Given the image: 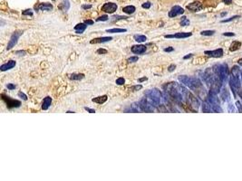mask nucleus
Returning <instances> with one entry per match:
<instances>
[{
  "mask_svg": "<svg viewBox=\"0 0 242 181\" xmlns=\"http://www.w3.org/2000/svg\"><path fill=\"white\" fill-rule=\"evenodd\" d=\"M166 92L169 94L174 98L178 102H185L187 101V96L189 92L187 89L181 84H179L177 83H170L164 86Z\"/></svg>",
  "mask_w": 242,
  "mask_h": 181,
  "instance_id": "f257e3e1",
  "label": "nucleus"
},
{
  "mask_svg": "<svg viewBox=\"0 0 242 181\" xmlns=\"http://www.w3.org/2000/svg\"><path fill=\"white\" fill-rule=\"evenodd\" d=\"M179 81L181 82L183 85H186L187 87L192 91H195L198 92V94H201V92H204V88L202 86V83L200 80L195 77H189L186 75H181L179 76Z\"/></svg>",
  "mask_w": 242,
  "mask_h": 181,
  "instance_id": "f03ea898",
  "label": "nucleus"
},
{
  "mask_svg": "<svg viewBox=\"0 0 242 181\" xmlns=\"http://www.w3.org/2000/svg\"><path fill=\"white\" fill-rule=\"evenodd\" d=\"M239 74H240V70L239 66L234 65L231 69L230 76H229V85H230V88L234 94V98L237 97V93L241 89Z\"/></svg>",
  "mask_w": 242,
  "mask_h": 181,
  "instance_id": "7ed1b4c3",
  "label": "nucleus"
},
{
  "mask_svg": "<svg viewBox=\"0 0 242 181\" xmlns=\"http://www.w3.org/2000/svg\"><path fill=\"white\" fill-rule=\"evenodd\" d=\"M145 96H147L149 99H151L157 106H159L160 103H162V102H163L162 94H161V92L156 88L147 90L145 92Z\"/></svg>",
  "mask_w": 242,
  "mask_h": 181,
  "instance_id": "20e7f679",
  "label": "nucleus"
},
{
  "mask_svg": "<svg viewBox=\"0 0 242 181\" xmlns=\"http://www.w3.org/2000/svg\"><path fill=\"white\" fill-rule=\"evenodd\" d=\"M140 107L141 111H145V112H153L155 110H156L157 105L155 104L151 99H149L147 96L143 97L141 101H140Z\"/></svg>",
  "mask_w": 242,
  "mask_h": 181,
  "instance_id": "39448f33",
  "label": "nucleus"
},
{
  "mask_svg": "<svg viewBox=\"0 0 242 181\" xmlns=\"http://www.w3.org/2000/svg\"><path fill=\"white\" fill-rule=\"evenodd\" d=\"M213 70L220 77L222 82L225 83L227 81V79H228V65L226 64H216L215 66H213Z\"/></svg>",
  "mask_w": 242,
  "mask_h": 181,
  "instance_id": "423d86ee",
  "label": "nucleus"
},
{
  "mask_svg": "<svg viewBox=\"0 0 242 181\" xmlns=\"http://www.w3.org/2000/svg\"><path fill=\"white\" fill-rule=\"evenodd\" d=\"M23 34V31H16L13 34H12L11 37H10V40L7 43V50H10L13 47H15V45L17 43V41L19 39V37L22 35Z\"/></svg>",
  "mask_w": 242,
  "mask_h": 181,
  "instance_id": "0eeeda50",
  "label": "nucleus"
},
{
  "mask_svg": "<svg viewBox=\"0 0 242 181\" xmlns=\"http://www.w3.org/2000/svg\"><path fill=\"white\" fill-rule=\"evenodd\" d=\"M1 97L3 99V101L5 102V103H7V107L9 109L20 107V105H21V102L20 101H17V100H13V99H11L10 97L5 95V94H1Z\"/></svg>",
  "mask_w": 242,
  "mask_h": 181,
  "instance_id": "6e6552de",
  "label": "nucleus"
},
{
  "mask_svg": "<svg viewBox=\"0 0 242 181\" xmlns=\"http://www.w3.org/2000/svg\"><path fill=\"white\" fill-rule=\"evenodd\" d=\"M117 8H118V7H117L116 4L109 2V3H105L103 5L102 11L105 12V13H108V14H114V12L117 10Z\"/></svg>",
  "mask_w": 242,
  "mask_h": 181,
  "instance_id": "1a4fd4ad",
  "label": "nucleus"
},
{
  "mask_svg": "<svg viewBox=\"0 0 242 181\" xmlns=\"http://www.w3.org/2000/svg\"><path fill=\"white\" fill-rule=\"evenodd\" d=\"M187 102L190 103V105L191 106L192 108H194L196 110L198 109V107H200V102H198V99L192 94V93L189 92L188 93V96H187Z\"/></svg>",
  "mask_w": 242,
  "mask_h": 181,
  "instance_id": "9d476101",
  "label": "nucleus"
},
{
  "mask_svg": "<svg viewBox=\"0 0 242 181\" xmlns=\"http://www.w3.org/2000/svg\"><path fill=\"white\" fill-rule=\"evenodd\" d=\"M183 13H184V9L181 7H179V5H174L169 12V16L175 17L179 15H182Z\"/></svg>",
  "mask_w": 242,
  "mask_h": 181,
  "instance_id": "9b49d317",
  "label": "nucleus"
},
{
  "mask_svg": "<svg viewBox=\"0 0 242 181\" xmlns=\"http://www.w3.org/2000/svg\"><path fill=\"white\" fill-rule=\"evenodd\" d=\"M192 35V33H176L174 35H164L165 38H178V39H181V38H187V37H190Z\"/></svg>",
  "mask_w": 242,
  "mask_h": 181,
  "instance_id": "f8f14e48",
  "label": "nucleus"
},
{
  "mask_svg": "<svg viewBox=\"0 0 242 181\" xmlns=\"http://www.w3.org/2000/svg\"><path fill=\"white\" fill-rule=\"evenodd\" d=\"M187 8L191 12H198L202 9V4L198 1H195L193 3H190L187 5Z\"/></svg>",
  "mask_w": 242,
  "mask_h": 181,
  "instance_id": "ddd939ff",
  "label": "nucleus"
},
{
  "mask_svg": "<svg viewBox=\"0 0 242 181\" xmlns=\"http://www.w3.org/2000/svg\"><path fill=\"white\" fill-rule=\"evenodd\" d=\"M204 54H205L206 55H208V56H209V57L219 58V57H221V56L223 55V50L221 48H220V49L214 50V51H205Z\"/></svg>",
  "mask_w": 242,
  "mask_h": 181,
  "instance_id": "4468645a",
  "label": "nucleus"
},
{
  "mask_svg": "<svg viewBox=\"0 0 242 181\" xmlns=\"http://www.w3.org/2000/svg\"><path fill=\"white\" fill-rule=\"evenodd\" d=\"M35 10H42V11H49L53 9V5L49 3H39L35 5Z\"/></svg>",
  "mask_w": 242,
  "mask_h": 181,
  "instance_id": "2eb2a0df",
  "label": "nucleus"
},
{
  "mask_svg": "<svg viewBox=\"0 0 242 181\" xmlns=\"http://www.w3.org/2000/svg\"><path fill=\"white\" fill-rule=\"evenodd\" d=\"M146 50H147V47L142 45H133V47H132V52L136 54H143L146 52Z\"/></svg>",
  "mask_w": 242,
  "mask_h": 181,
  "instance_id": "dca6fc26",
  "label": "nucleus"
},
{
  "mask_svg": "<svg viewBox=\"0 0 242 181\" xmlns=\"http://www.w3.org/2000/svg\"><path fill=\"white\" fill-rule=\"evenodd\" d=\"M16 61L10 60V61L7 62V63H5V64H2L1 66H0V70H1L2 72H5L7 70L12 69V68H14L16 66Z\"/></svg>",
  "mask_w": 242,
  "mask_h": 181,
  "instance_id": "f3484780",
  "label": "nucleus"
},
{
  "mask_svg": "<svg viewBox=\"0 0 242 181\" xmlns=\"http://www.w3.org/2000/svg\"><path fill=\"white\" fill-rule=\"evenodd\" d=\"M111 40H113V37L111 36H107V37H98V38H94L90 41V43L94 45V43H106L109 42Z\"/></svg>",
  "mask_w": 242,
  "mask_h": 181,
  "instance_id": "a211bd4d",
  "label": "nucleus"
},
{
  "mask_svg": "<svg viewBox=\"0 0 242 181\" xmlns=\"http://www.w3.org/2000/svg\"><path fill=\"white\" fill-rule=\"evenodd\" d=\"M86 27H87V24H85L84 23H80L74 26V31H75L76 34H83L85 31Z\"/></svg>",
  "mask_w": 242,
  "mask_h": 181,
  "instance_id": "6ab92c4d",
  "label": "nucleus"
},
{
  "mask_svg": "<svg viewBox=\"0 0 242 181\" xmlns=\"http://www.w3.org/2000/svg\"><path fill=\"white\" fill-rule=\"evenodd\" d=\"M51 103H52V98H51L50 96H46V97L44 99V101H43L42 109L44 110H48V108L51 106Z\"/></svg>",
  "mask_w": 242,
  "mask_h": 181,
  "instance_id": "aec40b11",
  "label": "nucleus"
},
{
  "mask_svg": "<svg viewBox=\"0 0 242 181\" xmlns=\"http://www.w3.org/2000/svg\"><path fill=\"white\" fill-rule=\"evenodd\" d=\"M220 97L223 100V102H228L229 101V98H230V96H229V92H228V91L226 88H223L220 91Z\"/></svg>",
  "mask_w": 242,
  "mask_h": 181,
  "instance_id": "412c9836",
  "label": "nucleus"
},
{
  "mask_svg": "<svg viewBox=\"0 0 242 181\" xmlns=\"http://www.w3.org/2000/svg\"><path fill=\"white\" fill-rule=\"evenodd\" d=\"M107 99H108L107 95H103V96H99V97H96V98H92V102H96L98 104H103L107 101Z\"/></svg>",
  "mask_w": 242,
  "mask_h": 181,
  "instance_id": "4be33fe9",
  "label": "nucleus"
},
{
  "mask_svg": "<svg viewBox=\"0 0 242 181\" xmlns=\"http://www.w3.org/2000/svg\"><path fill=\"white\" fill-rule=\"evenodd\" d=\"M126 111H132V112H139V111H141V107H140V103H139V102H135V103L132 104L131 107H130L128 110H126Z\"/></svg>",
  "mask_w": 242,
  "mask_h": 181,
  "instance_id": "5701e85b",
  "label": "nucleus"
},
{
  "mask_svg": "<svg viewBox=\"0 0 242 181\" xmlns=\"http://www.w3.org/2000/svg\"><path fill=\"white\" fill-rule=\"evenodd\" d=\"M202 111L203 112H212V108H211V105L208 101H205L202 103Z\"/></svg>",
  "mask_w": 242,
  "mask_h": 181,
  "instance_id": "b1692460",
  "label": "nucleus"
},
{
  "mask_svg": "<svg viewBox=\"0 0 242 181\" xmlns=\"http://www.w3.org/2000/svg\"><path fill=\"white\" fill-rule=\"evenodd\" d=\"M84 78V74L83 73H72L69 74V79L73 81H80Z\"/></svg>",
  "mask_w": 242,
  "mask_h": 181,
  "instance_id": "393cba45",
  "label": "nucleus"
},
{
  "mask_svg": "<svg viewBox=\"0 0 242 181\" xmlns=\"http://www.w3.org/2000/svg\"><path fill=\"white\" fill-rule=\"evenodd\" d=\"M135 10H136V8H135V7H133V5H127V7H122V11L124 12L125 14H128V15L133 14L135 12Z\"/></svg>",
  "mask_w": 242,
  "mask_h": 181,
  "instance_id": "a878e982",
  "label": "nucleus"
},
{
  "mask_svg": "<svg viewBox=\"0 0 242 181\" xmlns=\"http://www.w3.org/2000/svg\"><path fill=\"white\" fill-rule=\"evenodd\" d=\"M239 47H241V43L239 42V41H234V42L231 43V45H230V48H229V50H230L231 52H234V51H237V50H239Z\"/></svg>",
  "mask_w": 242,
  "mask_h": 181,
  "instance_id": "bb28decb",
  "label": "nucleus"
},
{
  "mask_svg": "<svg viewBox=\"0 0 242 181\" xmlns=\"http://www.w3.org/2000/svg\"><path fill=\"white\" fill-rule=\"evenodd\" d=\"M107 33H111V34H116V33H124L127 32V29L125 28H113V29H107Z\"/></svg>",
  "mask_w": 242,
  "mask_h": 181,
  "instance_id": "cd10ccee",
  "label": "nucleus"
},
{
  "mask_svg": "<svg viewBox=\"0 0 242 181\" xmlns=\"http://www.w3.org/2000/svg\"><path fill=\"white\" fill-rule=\"evenodd\" d=\"M133 38L136 42H138V43H143L147 40V37L145 35H135L133 36Z\"/></svg>",
  "mask_w": 242,
  "mask_h": 181,
  "instance_id": "c85d7f7f",
  "label": "nucleus"
},
{
  "mask_svg": "<svg viewBox=\"0 0 242 181\" xmlns=\"http://www.w3.org/2000/svg\"><path fill=\"white\" fill-rule=\"evenodd\" d=\"M62 7H63V9L65 11H68L70 8V3L68 0H63V2H62Z\"/></svg>",
  "mask_w": 242,
  "mask_h": 181,
  "instance_id": "c756f323",
  "label": "nucleus"
},
{
  "mask_svg": "<svg viewBox=\"0 0 242 181\" xmlns=\"http://www.w3.org/2000/svg\"><path fill=\"white\" fill-rule=\"evenodd\" d=\"M190 24V20L186 16H182L181 20V26H187Z\"/></svg>",
  "mask_w": 242,
  "mask_h": 181,
  "instance_id": "7c9ffc66",
  "label": "nucleus"
},
{
  "mask_svg": "<svg viewBox=\"0 0 242 181\" xmlns=\"http://www.w3.org/2000/svg\"><path fill=\"white\" fill-rule=\"evenodd\" d=\"M214 33H215V31H213V30H205V31H202V32L201 33V35H214Z\"/></svg>",
  "mask_w": 242,
  "mask_h": 181,
  "instance_id": "2f4dec72",
  "label": "nucleus"
},
{
  "mask_svg": "<svg viewBox=\"0 0 242 181\" xmlns=\"http://www.w3.org/2000/svg\"><path fill=\"white\" fill-rule=\"evenodd\" d=\"M23 16H33V11L32 9H26V10H24L23 11V13H22Z\"/></svg>",
  "mask_w": 242,
  "mask_h": 181,
  "instance_id": "473e14b6",
  "label": "nucleus"
},
{
  "mask_svg": "<svg viewBox=\"0 0 242 181\" xmlns=\"http://www.w3.org/2000/svg\"><path fill=\"white\" fill-rule=\"evenodd\" d=\"M108 16L107 15H103L102 16H99L97 19H96V22H100V21H108Z\"/></svg>",
  "mask_w": 242,
  "mask_h": 181,
  "instance_id": "72a5a7b5",
  "label": "nucleus"
},
{
  "mask_svg": "<svg viewBox=\"0 0 242 181\" xmlns=\"http://www.w3.org/2000/svg\"><path fill=\"white\" fill-rule=\"evenodd\" d=\"M115 83H116V84H118V85H122V84H124L125 80H124V78L120 77V78H118V79L116 80Z\"/></svg>",
  "mask_w": 242,
  "mask_h": 181,
  "instance_id": "f704fd0d",
  "label": "nucleus"
},
{
  "mask_svg": "<svg viewBox=\"0 0 242 181\" xmlns=\"http://www.w3.org/2000/svg\"><path fill=\"white\" fill-rule=\"evenodd\" d=\"M114 20H122V19H128V16H114L113 17Z\"/></svg>",
  "mask_w": 242,
  "mask_h": 181,
  "instance_id": "c9c22d12",
  "label": "nucleus"
},
{
  "mask_svg": "<svg viewBox=\"0 0 242 181\" xmlns=\"http://www.w3.org/2000/svg\"><path fill=\"white\" fill-rule=\"evenodd\" d=\"M237 18H239V16H232L230 18H228V19H224V20H222L221 23H227V22H230V21H233L235 19H237Z\"/></svg>",
  "mask_w": 242,
  "mask_h": 181,
  "instance_id": "e433bc0d",
  "label": "nucleus"
},
{
  "mask_svg": "<svg viewBox=\"0 0 242 181\" xmlns=\"http://www.w3.org/2000/svg\"><path fill=\"white\" fill-rule=\"evenodd\" d=\"M18 97L21 98L22 100H24V101H27V96L26 94H24V92H18Z\"/></svg>",
  "mask_w": 242,
  "mask_h": 181,
  "instance_id": "4c0bfd02",
  "label": "nucleus"
},
{
  "mask_svg": "<svg viewBox=\"0 0 242 181\" xmlns=\"http://www.w3.org/2000/svg\"><path fill=\"white\" fill-rule=\"evenodd\" d=\"M107 53H108V51H107L106 49L100 48V49L97 50V54H106Z\"/></svg>",
  "mask_w": 242,
  "mask_h": 181,
  "instance_id": "58836bf2",
  "label": "nucleus"
},
{
  "mask_svg": "<svg viewBox=\"0 0 242 181\" xmlns=\"http://www.w3.org/2000/svg\"><path fill=\"white\" fill-rule=\"evenodd\" d=\"M138 60H139V58L137 56H132V57H130L128 59V62L129 63H135V62H137Z\"/></svg>",
  "mask_w": 242,
  "mask_h": 181,
  "instance_id": "ea45409f",
  "label": "nucleus"
},
{
  "mask_svg": "<svg viewBox=\"0 0 242 181\" xmlns=\"http://www.w3.org/2000/svg\"><path fill=\"white\" fill-rule=\"evenodd\" d=\"M141 7H142V8H145V9H149L151 7V3L150 2H145V3H143L141 5Z\"/></svg>",
  "mask_w": 242,
  "mask_h": 181,
  "instance_id": "a19ab883",
  "label": "nucleus"
},
{
  "mask_svg": "<svg viewBox=\"0 0 242 181\" xmlns=\"http://www.w3.org/2000/svg\"><path fill=\"white\" fill-rule=\"evenodd\" d=\"M142 88V85H141V84H139V85H135V86H133V87H132V91H133V92H136V91H138V90H141Z\"/></svg>",
  "mask_w": 242,
  "mask_h": 181,
  "instance_id": "79ce46f5",
  "label": "nucleus"
},
{
  "mask_svg": "<svg viewBox=\"0 0 242 181\" xmlns=\"http://www.w3.org/2000/svg\"><path fill=\"white\" fill-rule=\"evenodd\" d=\"M228 112H231V113H233V112H235V108H234V106L232 104H229L228 105Z\"/></svg>",
  "mask_w": 242,
  "mask_h": 181,
  "instance_id": "37998d69",
  "label": "nucleus"
},
{
  "mask_svg": "<svg viewBox=\"0 0 242 181\" xmlns=\"http://www.w3.org/2000/svg\"><path fill=\"white\" fill-rule=\"evenodd\" d=\"M7 87L8 90H15V89L16 88V86L15 84H13V83H8V84L7 85Z\"/></svg>",
  "mask_w": 242,
  "mask_h": 181,
  "instance_id": "c03bdc74",
  "label": "nucleus"
},
{
  "mask_svg": "<svg viewBox=\"0 0 242 181\" xmlns=\"http://www.w3.org/2000/svg\"><path fill=\"white\" fill-rule=\"evenodd\" d=\"M236 106H237L239 112H242V106H241V103L239 102H236Z\"/></svg>",
  "mask_w": 242,
  "mask_h": 181,
  "instance_id": "a18cd8bd",
  "label": "nucleus"
},
{
  "mask_svg": "<svg viewBox=\"0 0 242 181\" xmlns=\"http://www.w3.org/2000/svg\"><path fill=\"white\" fill-rule=\"evenodd\" d=\"M175 69H176V65H175V64H171V65L168 67V71H169L170 73L173 72Z\"/></svg>",
  "mask_w": 242,
  "mask_h": 181,
  "instance_id": "49530a36",
  "label": "nucleus"
},
{
  "mask_svg": "<svg viewBox=\"0 0 242 181\" xmlns=\"http://www.w3.org/2000/svg\"><path fill=\"white\" fill-rule=\"evenodd\" d=\"M85 24H87V26H92V24H94V21L92 20H91V19H86V20H84V22Z\"/></svg>",
  "mask_w": 242,
  "mask_h": 181,
  "instance_id": "de8ad7c7",
  "label": "nucleus"
},
{
  "mask_svg": "<svg viewBox=\"0 0 242 181\" xmlns=\"http://www.w3.org/2000/svg\"><path fill=\"white\" fill-rule=\"evenodd\" d=\"M84 110H87L88 112H90V113H94V112H95V110H94V109H90V108H88V107H84Z\"/></svg>",
  "mask_w": 242,
  "mask_h": 181,
  "instance_id": "09e8293b",
  "label": "nucleus"
},
{
  "mask_svg": "<svg viewBox=\"0 0 242 181\" xmlns=\"http://www.w3.org/2000/svg\"><path fill=\"white\" fill-rule=\"evenodd\" d=\"M82 8L83 9H90V8H92V5H83Z\"/></svg>",
  "mask_w": 242,
  "mask_h": 181,
  "instance_id": "8fccbe9b",
  "label": "nucleus"
},
{
  "mask_svg": "<svg viewBox=\"0 0 242 181\" xmlns=\"http://www.w3.org/2000/svg\"><path fill=\"white\" fill-rule=\"evenodd\" d=\"M173 47H168V48H165L164 49V52H167V53H170V52H172L173 51Z\"/></svg>",
  "mask_w": 242,
  "mask_h": 181,
  "instance_id": "3c124183",
  "label": "nucleus"
},
{
  "mask_svg": "<svg viewBox=\"0 0 242 181\" xmlns=\"http://www.w3.org/2000/svg\"><path fill=\"white\" fill-rule=\"evenodd\" d=\"M223 35H225V36H233V35H235V34L228 32V33H224V34H223Z\"/></svg>",
  "mask_w": 242,
  "mask_h": 181,
  "instance_id": "603ef678",
  "label": "nucleus"
},
{
  "mask_svg": "<svg viewBox=\"0 0 242 181\" xmlns=\"http://www.w3.org/2000/svg\"><path fill=\"white\" fill-rule=\"evenodd\" d=\"M222 1L224 2L225 4H227V5H229V4L232 3V0H222Z\"/></svg>",
  "mask_w": 242,
  "mask_h": 181,
  "instance_id": "864d4df0",
  "label": "nucleus"
},
{
  "mask_svg": "<svg viewBox=\"0 0 242 181\" xmlns=\"http://www.w3.org/2000/svg\"><path fill=\"white\" fill-rule=\"evenodd\" d=\"M191 57H192V54H188V55L184 56L183 59H184V60H186V59H189V58H191Z\"/></svg>",
  "mask_w": 242,
  "mask_h": 181,
  "instance_id": "5fc2aeb1",
  "label": "nucleus"
},
{
  "mask_svg": "<svg viewBox=\"0 0 242 181\" xmlns=\"http://www.w3.org/2000/svg\"><path fill=\"white\" fill-rule=\"evenodd\" d=\"M147 80H148V78H147V77H143V78L139 79V80H138V82H139V83H141V82H143V81H147Z\"/></svg>",
  "mask_w": 242,
  "mask_h": 181,
  "instance_id": "6e6d98bb",
  "label": "nucleus"
},
{
  "mask_svg": "<svg viewBox=\"0 0 242 181\" xmlns=\"http://www.w3.org/2000/svg\"><path fill=\"white\" fill-rule=\"evenodd\" d=\"M16 54H21V55H24L26 54V52L24 51H16Z\"/></svg>",
  "mask_w": 242,
  "mask_h": 181,
  "instance_id": "4d7b16f0",
  "label": "nucleus"
},
{
  "mask_svg": "<svg viewBox=\"0 0 242 181\" xmlns=\"http://www.w3.org/2000/svg\"><path fill=\"white\" fill-rule=\"evenodd\" d=\"M239 97L241 98V101H242V89H240L239 91Z\"/></svg>",
  "mask_w": 242,
  "mask_h": 181,
  "instance_id": "13d9d810",
  "label": "nucleus"
},
{
  "mask_svg": "<svg viewBox=\"0 0 242 181\" xmlns=\"http://www.w3.org/2000/svg\"><path fill=\"white\" fill-rule=\"evenodd\" d=\"M238 63H239V65H241V66H242V58L239 60V62H238Z\"/></svg>",
  "mask_w": 242,
  "mask_h": 181,
  "instance_id": "bf43d9fd",
  "label": "nucleus"
},
{
  "mask_svg": "<svg viewBox=\"0 0 242 181\" xmlns=\"http://www.w3.org/2000/svg\"><path fill=\"white\" fill-rule=\"evenodd\" d=\"M226 15H227V13L225 12V13H222V14H221V16H226Z\"/></svg>",
  "mask_w": 242,
  "mask_h": 181,
  "instance_id": "052dcab7",
  "label": "nucleus"
},
{
  "mask_svg": "<svg viewBox=\"0 0 242 181\" xmlns=\"http://www.w3.org/2000/svg\"><path fill=\"white\" fill-rule=\"evenodd\" d=\"M241 79H242V71H241Z\"/></svg>",
  "mask_w": 242,
  "mask_h": 181,
  "instance_id": "680f3d73",
  "label": "nucleus"
},
{
  "mask_svg": "<svg viewBox=\"0 0 242 181\" xmlns=\"http://www.w3.org/2000/svg\"><path fill=\"white\" fill-rule=\"evenodd\" d=\"M52 1H55V0H52Z\"/></svg>",
  "mask_w": 242,
  "mask_h": 181,
  "instance_id": "e2e57ef3",
  "label": "nucleus"
}]
</instances>
